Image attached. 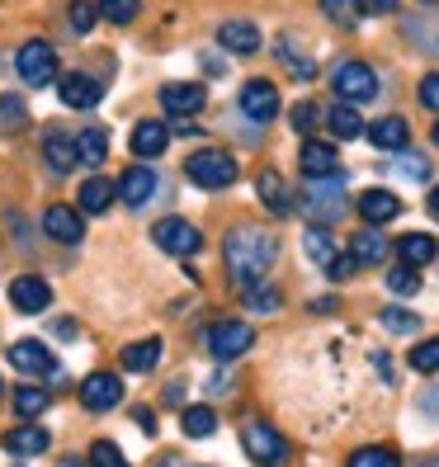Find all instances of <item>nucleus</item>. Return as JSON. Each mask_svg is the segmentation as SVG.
<instances>
[{"label": "nucleus", "mask_w": 439, "mask_h": 467, "mask_svg": "<svg viewBox=\"0 0 439 467\" xmlns=\"http://www.w3.org/2000/svg\"><path fill=\"white\" fill-rule=\"evenodd\" d=\"M223 260L236 284H260L274 269V260H279V236L265 227H236L223 241Z\"/></svg>", "instance_id": "nucleus-1"}, {"label": "nucleus", "mask_w": 439, "mask_h": 467, "mask_svg": "<svg viewBox=\"0 0 439 467\" xmlns=\"http://www.w3.org/2000/svg\"><path fill=\"white\" fill-rule=\"evenodd\" d=\"M15 71L29 90H47L52 80H57V47L43 43V38H29L15 52Z\"/></svg>", "instance_id": "nucleus-2"}, {"label": "nucleus", "mask_w": 439, "mask_h": 467, "mask_svg": "<svg viewBox=\"0 0 439 467\" xmlns=\"http://www.w3.org/2000/svg\"><path fill=\"white\" fill-rule=\"evenodd\" d=\"M303 203L317 223H331V217L345 213V175L331 171V175H308L303 180Z\"/></svg>", "instance_id": "nucleus-3"}, {"label": "nucleus", "mask_w": 439, "mask_h": 467, "mask_svg": "<svg viewBox=\"0 0 439 467\" xmlns=\"http://www.w3.org/2000/svg\"><path fill=\"white\" fill-rule=\"evenodd\" d=\"M184 175L194 180L199 189H227L236 180V156L217 151V147H204V151H194L184 161Z\"/></svg>", "instance_id": "nucleus-4"}, {"label": "nucleus", "mask_w": 439, "mask_h": 467, "mask_svg": "<svg viewBox=\"0 0 439 467\" xmlns=\"http://www.w3.org/2000/svg\"><path fill=\"white\" fill-rule=\"evenodd\" d=\"M331 90H336L345 104H369V99L378 95V76H373L369 62L345 57V62H336V71H331Z\"/></svg>", "instance_id": "nucleus-5"}, {"label": "nucleus", "mask_w": 439, "mask_h": 467, "mask_svg": "<svg viewBox=\"0 0 439 467\" xmlns=\"http://www.w3.org/2000/svg\"><path fill=\"white\" fill-rule=\"evenodd\" d=\"M241 444H246V453H251V462H260V467H284L288 462V439L274 430V425H265V420H251L241 430Z\"/></svg>", "instance_id": "nucleus-6"}, {"label": "nucleus", "mask_w": 439, "mask_h": 467, "mask_svg": "<svg viewBox=\"0 0 439 467\" xmlns=\"http://www.w3.org/2000/svg\"><path fill=\"white\" fill-rule=\"evenodd\" d=\"M152 241H156L166 255H199L204 232L189 223V217H161V223L152 227Z\"/></svg>", "instance_id": "nucleus-7"}, {"label": "nucleus", "mask_w": 439, "mask_h": 467, "mask_svg": "<svg viewBox=\"0 0 439 467\" xmlns=\"http://www.w3.org/2000/svg\"><path fill=\"white\" fill-rule=\"evenodd\" d=\"M256 345V331L246 321H217V326H208V354L213 359H241L246 349Z\"/></svg>", "instance_id": "nucleus-8"}, {"label": "nucleus", "mask_w": 439, "mask_h": 467, "mask_svg": "<svg viewBox=\"0 0 439 467\" xmlns=\"http://www.w3.org/2000/svg\"><path fill=\"white\" fill-rule=\"evenodd\" d=\"M236 104H241V114L251 119V123H269L274 114H279V86H274V80H246L241 86V95H236Z\"/></svg>", "instance_id": "nucleus-9"}, {"label": "nucleus", "mask_w": 439, "mask_h": 467, "mask_svg": "<svg viewBox=\"0 0 439 467\" xmlns=\"http://www.w3.org/2000/svg\"><path fill=\"white\" fill-rule=\"evenodd\" d=\"M204 86H189V80H171V86H161V109H166L171 119H199L204 114Z\"/></svg>", "instance_id": "nucleus-10"}, {"label": "nucleus", "mask_w": 439, "mask_h": 467, "mask_svg": "<svg viewBox=\"0 0 439 467\" xmlns=\"http://www.w3.org/2000/svg\"><path fill=\"white\" fill-rule=\"evenodd\" d=\"M10 368H19L24 378H52L57 373V359H52V349L38 345V340H15L10 345Z\"/></svg>", "instance_id": "nucleus-11"}, {"label": "nucleus", "mask_w": 439, "mask_h": 467, "mask_svg": "<svg viewBox=\"0 0 439 467\" xmlns=\"http://www.w3.org/2000/svg\"><path fill=\"white\" fill-rule=\"evenodd\" d=\"M123 401V382H119V373H90L86 382H80V406L86 410H114Z\"/></svg>", "instance_id": "nucleus-12"}, {"label": "nucleus", "mask_w": 439, "mask_h": 467, "mask_svg": "<svg viewBox=\"0 0 439 467\" xmlns=\"http://www.w3.org/2000/svg\"><path fill=\"white\" fill-rule=\"evenodd\" d=\"M10 307L24 312V317L47 312V307H52V288H47V279H38V274H19V279L10 284Z\"/></svg>", "instance_id": "nucleus-13"}, {"label": "nucleus", "mask_w": 439, "mask_h": 467, "mask_svg": "<svg viewBox=\"0 0 439 467\" xmlns=\"http://www.w3.org/2000/svg\"><path fill=\"white\" fill-rule=\"evenodd\" d=\"M43 232L52 241H62V245H80V236H86V217H76V208H67V203H52L43 213Z\"/></svg>", "instance_id": "nucleus-14"}, {"label": "nucleus", "mask_w": 439, "mask_h": 467, "mask_svg": "<svg viewBox=\"0 0 439 467\" xmlns=\"http://www.w3.org/2000/svg\"><path fill=\"white\" fill-rule=\"evenodd\" d=\"M57 95H62V104H67V109H95V104L104 99V86H99L95 76L71 71V76H62V80H57Z\"/></svg>", "instance_id": "nucleus-15"}, {"label": "nucleus", "mask_w": 439, "mask_h": 467, "mask_svg": "<svg viewBox=\"0 0 439 467\" xmlns=\"http://www.w3.org/2000/svg\"><path fill=\"white\" fill-rule=\"evenodd\" d=\"M152 194H156V171H147V166H128V171L119 175V199H123L128 208L152 203Z\"/></svg>", "instance_id": "nucleus-16"}, {"label": "nucleus", "mask_w": 439, "mask_h": 467, "mask_svg": "<svg viewBox=\"0 0 439 467\" xmlns=\"http://www.w3.org/2000/svg\"><path fill=\"white\" fill-rule=\"evenodd\" d=\"M128 147H132V156L152 161V156H161V151L171 147V128L161 123V119H142V123L132 128V142H128Z\"/></svg>", "instance_id": "nucleus-17"}, {"label": "nucleus", "mask_w": 439, "mask_h": 467, "mask_svg": "<svg viewBox=\"0 0 439 467\" xmlns=\"http://www.w3.org/2000/svg\"><path fill=\"white\" fill-rule=\"evenodd\" d=\"M397 213H402V199L392 194V189H364V194H360V217H364L369 227L392 223Z\"/></svg>", "instance_id": "nucleus-18"}, {"label": "nucleus", "mask_w": 439, "mask_h": 467, "mask_svg": "<svg viewBox=\"0 0 439 467\" xmlns=\"http://www.w3.org/2000/svg\"><path fill=\"white\" fill-rule=\"evenodd\" d=\"M217 43L227 52H236V57H251V52H260V29L251 19H227L223 29H217Z\"/></svg>", "instance_id": "nucleus-19"}, {"label": "nucleus", "mask_w": 439, "mask_h": 467, "mask_svg": "<svg viewBox=\"0 0 439 467\" xmlns=\"http://www.w3.org/2000/svg\"><path fill=\"white\" fill-rule=\"evenodd\" d=\"M369 142H373L378 151H406L411 128H406V119H397V114H382L378 123H369Z\"/></svg>", "instance_id": "nucleus-20"}, {"label": "nucleus", "mask_w": 439, "mask_h": 467, "mask_svg": "<svg viewBox=\"0 0 439 467\" xmlns=\"http://www.w3.org/2000/svg\"><path fill=\"white\" fill-rule=\"evenodd\" d=\"M298 166H303V175H331L340 171V151L331 142H303V151H298Z\"/></svg>", "instance_id": "nucleus-21"}, {"label": "nucleus", "mask_w": 439, "mask_h": 467, "mask_svg": "<svg viewBox=\"0 0 439 467\" xmlns=\"http://www.w3.org/2000/svg\"><path fill=\"white\" fill-rule=\"evenodd\" d=\"M256 194H260V203H265L269 213H279V217H288V213H293V194H288L284 175L260 171V180H256Z\"/></svg>", "instance_id": "nucleus-22"}, {"label": "nucleus", "mask_w": 439, "mask_h": 467, "mask_svg": "<svg viewBox=\"0 0 439 467\" xmlns=\"http://www.w3.org/2000/svg\"><path fill=\"white\" fill-rule=\"evenodd\" d=\"M0 444H5L15 458H29V453H43L52 439H47V430L43 425H15L5 439H0Z\"/></svg>", "instance_id": "nucleus-23"}, {"label": "nucleus", "mask_w": 439, "mask_h": 467, "mask_svg": "<svg viewBox=\"0 0 439 467\" xmlns=\"http://www.w3.org/2000/svg\"><path fill=\"white\" fill-rule=\"evenodd\" d=\"M350 255H354V265H360V269L382 265V255H388V241L378 236V227H364V232L350 236Z\"/></svg>", "instance_id": "nucleus-24"}, {"label": "nucleus", "mask_w": 439, "mask_h": 467, "mask_svg": "<svg viewBox=\"0 0 439 467\" xmlns=\"http://www.w3.org/2000/svg\"><path fill=\"white\" fill-rule=\"evenodd\" d=\"M43 156H47V166L57 171V175L76 171V161H80V151H76V137H67V132H47Z\"/></svg>", "instance_id": "nucleus-25"}, {"label": "nucleus", "mask_w": 439, "mask_h": 467, "mask_svg": "<svg viewBox=\"0 0 439 467\" xmlns=\"http://www.w3.org/2000/svg\"><path fill=\"white\" fill-rule=\"evenodd\" d=\"M397 255H402V265H430L434 255H439V241L434 236H425V232H406L402 241H397Z\"/></svg>", "instance_id": "nucleus-26"}, {"label": "nucleus", "mask_w": 439, "mask_h": 467, "mask_svg": "<svg viewBox=\"0 0 439 467\" xmlns=\"http://www.w3.org/2000/svg\"><path fill=\"white\" fill-rule=\"evenodd\" d=\"M119 364H123L128 373H152V368L161 364V340L152 336V340H137V345H128V349L119 354Z\"/></svg>", "instance_id": "nucleus-27"}, {"label": "nucleus", "mask_w": 439, "mask_h": 467, "mask_svg": "<svg viewBox=\"0 0 439 467\" xmlns=\"http://www.w3.org/2000/svg\"><path fill=\"white\" fill-rule=\"evenodd\" d=\"M114 194H119V180H104V175L86 180L80 184V213H104L114 203Z\"/></svg>", "instance_id": "nucleus-28"}, {"label": "nucleus", "mask_w": 439, "mask_h": 467, "mask_svg": "<svg viewBox=\"0 0 439 467\" xmlns=\"http://www.w3.org/2000/svg\"><path fill=\"white\" fill-rule=\"evenodd\" d=\"M326 123H331V132L340 137V142H350V137H360V132H369L364 128V119H360V104H336L331 114H326Z\"/></svg>", "instance_id": "nucleus-29"}, {"label": "nucleus", "mask_w": 439, "mask_h": 467, "mask_svg": "<svg viewBox=\"0 0 439 467\" xmlns=\"http://www.w3.org/2000/svg\"><path fill=\"white\" fill-rule=\"evenodd\" d=\"M303 251H308V255H312V265H321V269L340 255V251H336V241H331V232H326V223H317V227H308V232H303Z\"/></svg>", "instance_id": "nucleus-30"}, {"label": "nucleus", "mask_w": 439, "mask_h": 467, "mask_svg": "<svg viewBox=\"0 0 439 467\" xmlns=\"http://www.w3.org/2000/svg\"><path fill=\"white\" fill-rule=\"evenodd\" d=\"M274 52H279V62H284L298 80H312V76H317V62L308 57V52H298V43H293L288 34H284L279 43H274Z\"/></svg>", "instance_id": "nucleus-31"}, {"label": "nucleus", "mask_w": 439, "mask_h": 467, "mask_svg": "<svg viewBox=\"0 0 439 467\" xmlns=\"http://www.w3.org/2000/svg\"><path fill=\"white\" fill-rule=\"evenodd\" d=\"M364 0H321V15L331 19V24H340V29H354V24L364 19Z\"/></svg>", "instance_id": "nucleus-32"}, {"label": "nucleus", "mask_w": 439, "mask_h": 467, "mask_svg": "<svg viewBox=\"0 0 439 467\" xmlns=\"http://www.w3.org/2000/svg\"><path fill=\"white\" fill-rule=\"evenodd\" d=\"M345 467H402V458H397V449H388V444H364V449L350 453Z\"/></svg>", "instance_id": "nucleus-33"}, {"label": "nucleus", "mask_w": 439, "mask_h": 467, "mask_svg": "<svg viewBox=\"0 0 439 467\" xmlns=\"http://www.w3.org/2000/svg\"><path fill=\"white\" fill-rule=\"evenodd\" d=\"M180 430H184L189 439H208V434L217 430V416H213V406H189L184 416H180Z\"/></svg>", "instance_id": "nucleus-34"}, {"label": "nucleus", "mask_w": 439, "mask_h": 467, "mask_svg": "<svg viewBox=\"0 0 439 467\" xmlns=\"http://www.w3.org/2000/svg\"><path fill=\"white\" fill-rule=\"evenodd\" d=\"M246 307L274 317V312L284 307V297H279V288H269V284H246Z\"/></svg>", "instance_id": "nucleus-35"}, {"label": "nucleus", "mask_w": 439, "mask_h": 467, "mask_svg": "<svg viewBox=\"0 0 439 467\" xmlns=\"http://www.w3.org/2000/svg\"><path fill=\"white\" fill-rule=\"evenodd\" d=\"M76 151H80V166H99V161L109 156L104 132H99V128H86V132L76 137Z\"/></svg>", "instance_id": "nucleus-36"}, {"label": "nucleus", "mask_w": 439, "mask_h": 467, "mask_svg": "<svg viewBox=\"0 0 439 467\" xmlns=\"http://www.w3.org/2000/svg\"><path fill=\"white\" fill-rule=\"evenodd\" d=\"M388 293H397V297L421 293V269L416 265H392L388 269Z\"/></svg>", "instance_id": "nucleus-37"}, {"label": "nucleus", "mask_w": 439, "mask_h": 467, "mask_svg": "<svg viewBox=\"0 0 439 467\" xmlns=\"http://www.w3.org/2000/svg\"><path fill=\"white\" fill-rule=\"evenodd\" d=\"M95 19H99V5L95 0H71L67 5V24H71V34L80 38V34H90L95 29Z\"/></svg>", "instance_id": "nucleus-38"}, {"label": "nucleus", "mask_w": 439, "mask_h": 467, "mask_svg": "<svg viewBox=\"0 0 439 467\" xmlns=\"http://www.w3.org/2000/svg\"><path fill=\"white\" fill-rule=\"evenodd\" d=\"M382 321V331H392V336H411V331H421V317L416 312H406V307H382L378 312Z\"/></svg>", "instance_id": "nucleus-39"}, {"label": "nucleus", "mask_w": 439, "mask_h": 467, "mask_svg": "<svg viewBox=\"0 0 439 467\" xmlns=\"http://www.w3.org/2000/svg\"><path fill=\"white\" fill-rule=\"evenodd\" d=\"M47 406H52V397H47L43 388H19V392H15V410H19L24 420H38Z\"/></svg>", "instance_id": "nucleus-40"}, {"label": "nucleus", "mask_w": 439, "mask_h": 467, "mask_svg": "<svg viewBox=\"0 0 439 467\" xmlns=\"http://www.w3.org/2000/svg\"><path fill=\"white\" fill-rule=\"evenodd\" d=\"M29 123V109H24L19 95H0V132H19Z\"/></svg>", "instance_id": "nucleus-41"}, {"label": "nucleus", "mask_w": 439, "mask_h": 467, "mask_svg": "<svg viewBox=\"0 0 439 467\" xmlns=\"http://www.w3.org/2000/svg\"><path fill=\"white\" fill-rule=\"evenodd\" d=\"M90 467H128L123 449L114 444V439H95L90 444Z\"/></svg>", "instance_id": "nucleus-42"}, {"label": "nucleus", "mask_w": 439, "mask_h": 467, "mask_svg": "<svg viewBox=\"0 0 439 467\" xmlns=\"http://www.w3.org/2000/svg\"><path fill=\"white\" fill-rule=\"evenodd\" d=\"M99 5V15L104 19H114V24H132L137 19V10H142V0H95Z\"/></svg>", "instance_id": "nucleus-43"}, {"label": "nucleus", "mask_w": 439, "mask_h": 467, "mask_svg": "<svg viewBox=\"0 0 439 467\" xmlns=\"http://www.w3.org/2000/svg\"><path fill=\"white\" fill-rule=\"evenodd\" d=\"M411 368L416 373H434L439 368V336H430V340H421L416 349H411Z\"/></svg>", "instance_id": "nucleus-44"}, {"label": "nucleus", "mask_w": 439, "mask_h": 467, "mask_svg": "<svg viewBox=\"0 0 439 467\" xmlns=\"http://www.w3.org/2000/svg\"><path fill=\"white\" fill-rule=\"evenodd\" d=\"M397 171H402L406 180H430V161L416 156V151H397Z\"/></svg>", "instance_id": "nucleus-45"}, {"label": "nucleus", "mask_w": 439, "mask_h": 467, "mask_svg": "<svg viewBox=\"0 0 439 467\" xmlns=\"http://www.w3.org/2000/svg\"><path fill=\"white\" fill-rule=\"evenodd\" d=\"M317 123H321V109H317V104H298V109H293V128H298V132H312Z\"/></svg>", "instance_id": "nucleus-46"}, {"label": "nucleus", "mask_w": 439, "mask_h": 467, "mask_svg": "<svg viewBox=\"0 0 439 467\" xmlns=\"http://www.w3.org/2000/svg\"><path fill=\"white\" fill-rule=\"evenodd\" d=\"M421 104L430 109V114H439V71H430V76L421 80Z\"/></svg>", "instance_id": "nucleus-47"}, {"label": "nucleus", "mask_w": 439, "mask_h": 467, "mask_svg": "<svg viewBox=\"0 0 439 467\" xmlns=\"http://www.w3.org/2000/svg\"><path fill=\"white\" fill-rule=\"evenodd\" d=\"M354 269H360V265H354V255H350V251H345V255H336L331 265H326V274H331V279H350Z\"/></svg>", "instance_id": "nucleus-48"}, {"label": "nucleus", "mask_w": 439, "mask_h": 467, "mask_svg": "<svg viewBox=\"0 0 439 467\" xmlns=\"http://www.w3.org/2000/svg\"><path fill=\"white\" fill-rule=\"evenodd\" d=\"M52 331H57V340H76V336H80V326H76L71 317H62L57 326H52Z\"/></svg>", "instance_id": "nucleus-49"}, {"label": "nucleus", "mask_w": 439, "mask_h": 467, "mask_svg": "<svg viewBox=\"0 0 439 467\" xmlns=\"http://www.w3.org/2000/svg\"><path fill=\"white\" fill-rule=\"evenodd\" d=\"M402 5V0H369V10H378V15H392Z\"/></svg>", "instance_id": "nucleus-50"}, {"label": "nucleus", "mask_w": 439, "mask_h": 467, "mask_svg": "<svg viewBox=\"0 0 439 467\" xmlns=\"http://www.w3.org/2000/svg\"><path fill=\"white\" fill-rule=\"evenodd\" d=\"M137 425H142L147 434H156V416H152V410H137Z\"/></svg>", "instance_id": "nucleus-51"}, {"label": "nucleus", "mask_w": 439, "mask_h": 467, "mask_svg": "<svg viewBox=\"0 0 439 467\" xmlns=\"http://www.w3.org/2000/svg\"><path fill=\"white\" fill-rule=\"evenodd\" d=\"M430 213H434V217H439V184H434V189H430Z\"/></svg>", "instance_id": "nucleus-52"}, {"label": "nucleus", "mask_w": 439, "mask_h": 467, "mask_svg": "<svg viewBox=\"0 0 439 467\" xmlns=\"http://www.w3.org/2000/svg\"><path fill=\"white\" fill-rule=\"evenodd\" d=\"M156 467H184V458H175V453H171V458H161Z\"/></svg>", "instance_id": "nucleus-53"}, {"label": "nucleus", "mask_w": 439, "mask_h": 467, "mask_svg": "<svg viewBox=\"0 0 439 467\" xmlns=\"http://www.w3.org/2000/svg\"><path fill=\"white\" fill-rule=\"evenodd\" d=\"M57 467H86V462H80V458H62Z\"/></svg>", "instance_id": "nucleus-54"}, {"label": "nucleus", "mask_w": 439, "mask_h": 467, "mask_svg": "<svg viewBox=\"0 0 439 467\" xmlns=\"http://www.w3.org/2000/svg\"><path fill=\"white\" fill-rule=\"evenodd\" d=\"M434 147H439V123H434Z\"/></svg>", "instance_id": "nucleus-55"}, {"label": "nucleus", "mask_w": 439, "mask_h": 467, "mask_svg": "<svg viewBox=\"0 0 439 467\" xmlns=\"http://www.w3.org/2000/svg\"><path fill=\"white\" fill-rule=\"evenodd\" d=\"M421 467H439V458H434V462H421Z\"/></svg>", "instance_id": "nucleus-56"}, {"label": "nucleus", "mask_w": 439, "mask_h": 467, "mask_svg": "<svg viewBox=\"0 0 439 467\" xmlns=\"http://www.w3.org/2000/svg\"><path fill=\"white\" fill-rule=\"evenodd\" d=\"M421 5H434V0H421Z\"/></svg>", "instance_id": "nucleus-57"}, {"label": "nucleus", "mask_w": 439, "mask_h": 467, "mask_svg": "<svg viewBox=\"0 0 439 467\" xmlns=\"http://www.w3.org/2000/svg\"><path fill=\"white\" fill-rule=\"evenodd\" d=\"M0 392H5V382H0Z\"/></svg>", "instance_id": "nucleus-58"}]
</instances>
